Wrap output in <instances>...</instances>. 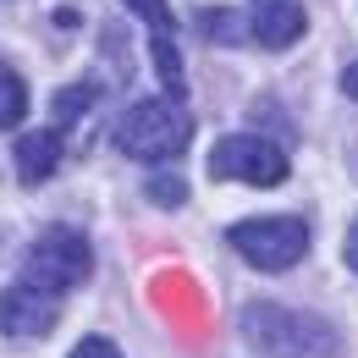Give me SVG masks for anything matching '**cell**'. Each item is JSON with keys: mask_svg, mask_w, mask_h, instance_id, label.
<instances>
[{"mask_svg": "<svg viewBox=\"0 0 358 358\" xmlns=\"http://www.w3.org/2000/svg\"><path fill=\"white\" fill-rule=\"evenodd\" d=\"M348 265L358 270V221H353V231H348Z\"/></svg>", "mask_w": 358, "mask_h": 358, "instance_id": "obj_16", "label": "cell"}, {"mask_svg": "<svg viewBox=\"0 0 358 358\" xmlns=\"http://www.w3.org/2000/svg\"><path fill=\"white\" fill-rule=\"evenodd\" d=\"M237 331H243V342L254 353H265V358H336V348H342L336 325H325L309 309H281L270 298H254L237 314Z\"/></svg>", "mask_w": 358, "mask_h": 358, "instance_id": "obj_1", "label": "cell"}, {"mask_svg": "<svg viewBox=\"0 0 358 358\" xmlns=\"http://www.w3.org/2000/svg\"><path fill=\"white\" fill-rule=\"evenodd\" d=\"M149 199H155V204H182V199H187V182H177V177H149Z\"/></svg>", "mask_w": 358, "mask_h": 358, "instance_id": "obj_13", "label": "cell"}, {"mask_svg": "<svg viewBox=\"0 0 358 358\" xmlns=\"http://www.w3.org/2000/svg\"><path fill=\"white\" fill-rule=\"evenodd\" d=\"M127 11L149 22V34H171V28H177V17H171L166 0H127Z\"/></svg>", "mask_w": 358, "mask_h": 358, "instance_id": "obj_12", "label": "cell"}, {"mask_svg": "<svg viewBox=\"0 0 358 358\" xmlns=\"http://www.w3.org/2000/svg\"><path fill=\"white\" fill-rule=\"evenodd\" d=\"M193 138V116L182 99H143L116 122V149L133 160H177Z\"/></svg>", "mask_w": 358, "mask_h": 358, "instance_id": "obj_2", "label": "cell"}, {"mask_svg": "<svg viewBox=\"0 0 358 358\" xmlns=\"http://www.w3.org/2000/svg\"><path fill=\"white\" fill-rule=\"evenodd\" d=\"M193 28H199L210 45H243V34H248V22H237V11H199Z\"/></svg>", "mask_w": 358, "mask_h": 358, "instance_id": "obj_10", "label": "cell"}, {"mask_svg": "<svg viewBox=\"0 0 358 358\" xmlns=\"http://www.w3.org/2000/svg\"><path fill=\"white\" fill-rule=\"evenodd\" d=\"M210 177L221 182H248V187H275L287 182V155L254 133H231L210 149Z\"/></svg>", "mask_w": 358, "mask_h": 358, "instance_id": "obj_5", "label": "cell"}, {"mask_svg": "<svg viewBox=\"0 0 358 358\" xmlns=\"http://www.w3.org/2000/svg\"><path fill=\"white\" fill-rule=\"evenodd\" d=\"M226 243L248 259L254 270H292L309 254V226L298 215H259V221H237L226 231Z\"/></svg>", "mask_w": 358, "mask_h": 358, "instance_id": "obj_4", "label": "cell"}, {"mask_svg": "<svg viewBox=\"0 0 358 358\" xmlns=\"http://www.w3.org/2000/svg\"><path fill=\"white\" fill-rule=\"evenodd\" d=\"M28 116V83L0 61V127H17Z\"/></svg>", "mask_w": 358, "mask_h": 358, "instance_id": "obj_9", "label": "cell"}, {"mask_svg": "<svg viewBox=\"0 0 358 358\" xmlns=\"http://www.w3.org/2000/svg\"><path fill=\"white\" fill-rule=\"evenodd\" d=\"M55 320H61V292L28 287V281L0 292V336H11V342L45 336V331H55Z\"/></svg>", "mask_w": 358, "mask_h": 358, "instance_id": "obj_6", "label": "cell"}, {"mask_svg": "<svg viewBox=\"0 0 358 358\" xmlns=\"http://www.w3.org/2000/svg\"><path fill=\"white\" fill-rule=\"evenodd\" d=\"M342 94H348V99H358V61L342 72Z\"/></svg>", "mask_w": 358, "mask_h": 358, "instance_id": "obj_15", "label": "cell"}, {"mask_svg": "<svg viewBox=\"0 0 358 358\" xmlns=\"http://www.w3.org/2000/svg\"><path fill=\"white\" fill-rule=\"evenodd\" d=\"M61 149H66V127H39V133H22V138H17V149H11L17 177L28 182V187H39V182L55 171Z\"/></svg>", "mask_w": 358, "mask_h": 358, "instance_id": "obj_8", "label": "cell"}, {"mask_svg": "<svg viewBox=\"0 0 358 358\" xmlns=\"http://www.w3.org/2000/svg\"><path fill=\"white\" fill-rule=\"evenodd\" d=\"M89 270H94L89 237L72 231V226H50L45 237H34V248L22 259V281L45 287V292H66V287H83Z\"/></svg>", "mask_w": 358, "mask_h": 358, "instance_id": "obj_3", "label": "cell"}, {"mask_svg": "<svg viewBox=\"0 0 358 358\" xmlns=\"http://www.w3.org/2000/svg\"><path fill=\"white\" fill-rule=\"evenodd\" d=\"M94 94H99L94 83H72V89H61V94H55V127H72V122L94 105Z\"/></svg>", "mask_w": 358, "mask_h": 358, "instance_id": "obj_11", "label": "cell"}, {"mask_svg": "<svg viewBox=\"0 0 358 358\" xmlns=\"http://www.w3.org/2000/svg\"><path fill=\"white\" fill-rule=\"evenodd\" d=\"M309 17H303V0H248V34L254 45L265 50H287L303 39Z\"/></svg>", "mask_w": 358, "mask_h": 358, "instance_id": "obj_7", "label": "cell"}, {"mask_svg": "<svg viewBox=\"0 0 358 358\" xmlns=\"http://www.w3.org/2000/svg\"><path fill=\"white\" fill-rule=\"evenodd\" d=\"M72 358H122V348L105 342V336H83V342L72 348Z\"/></svg>", "mask_w": 358, "mask_h": 358, "instance_id": "obj_14", "label": "cell"}]
</instances>
